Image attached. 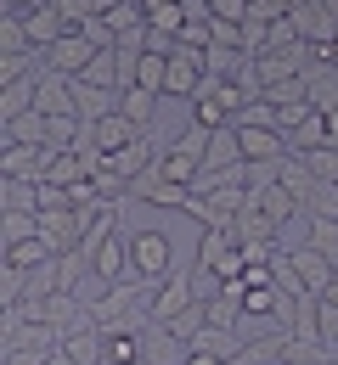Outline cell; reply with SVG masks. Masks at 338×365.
I'll return each mask as SVG.
<instances>
[{"instance_id":"1","label":"cell","mask_w":338,"mask_h":365,"mask_svg":"<svg viewBox=\"0 0 338 365\" xmlns=\"http://www.w3.org/2000/svg\"><path fill=\"white\" fill-rule=\"evenodd\" d=\"M130 275H141V281L175 275V242L164 230H130Z\"/></svg>"},{"instance_id":"2","label":"cell","mask_w":338,"mask_h":365,"mask_svg":"<svg viewBox=\"0 0 338 365\" xmlns=\"http://www.w3.org/2000/svg\"><path fill=\"white\" fill-rule=\"evenodd\" d=\"M96 51H101V46H91V40L79 34V29H68V34H62L56 46H46L40 56H46V73H62V79H79V73H85V68L96 62Z\"/></svg>"},{"instance_id":"3","label":"cell","mask_w":338,"mask_h":365,"mask_svg":"<svg viewBox=\"0 0 338 365\" xmlns=\"http://www.w3.org/2000/svg\"><path fill=\"white\" fill-rule=\"evenodd\" d=\"M187 354H192V343L181 331H169L164 320H146L141 326V360L146 365H187Z\"/></svg>"},{"instance_id":"4","label":"cell","mask_w":338,"mask_h":365,"mask_svg":"<svg viewBox=\"0 0 338 365\" xmlns=\"http://www.w3.org/2000/svg\"><path fill=\"white\" fill-rule=\"evenodd\" d=\"M197 304V287H192V270H175V275H164L158 281V292H152V320H169L181 315V309H192Z\"/></svg>"},{"instance_id":"5","label":"cell","mask_w":338,"mask_h":365,"mask_svg":"<svg viewBox=\"0 0 338 365\" xmlns=\"http://www.w3.org/2000/svg\"><path fill=\"white\" fill-rule=\"evenodd\" d=\"M237 140L248 163H282L288 158V135L277 124H237Z\"/></svg>"},{"instance_id":"6","label":"cell","mask_w":338,"mask_h":365,"mask_svg":"<svg viewBox=\"0 0 338 365\" xmlns=\"http://www.w3.org/2000/svg\"><path fill=\"white\" fill-rule=\"evenodd\" d=\"M85 135H91V146H96L101 158H113V152H124L130 140H141L146 130L136 124V118H124V113H107V118H96V124H85Z\"/></svg>"},{"instance_id":"7","label":"cell","mask_w":338,"mask_h":365,"mask_svg":"<svg viewBox=\"0 0 338 365\" xmlns=\"http://www.w3.org/2000/svg\"><path fill=\"white\" fill-rule=\"evenodd\" d=\"M288 259H293V270H299V281H304V292H310V298H322V292L338 281V264H333V259H322L310 242L288 247Z\"/></svg>"},{"instance_id":"8","label":"cell","mask_w":338,"mask_h":365,"mask_svg":"<svg viewBox=\"0 0 338 365\" xmlns=\"http://www.w3.org/2000/svg\"><path fill=\"white\" fill-rule=\"evenodd\" d=\"M40 236L51 242V253H79V242H85V214H79V208L40 214Z\"/></svg>"},{"instance_id":"9","label":"cell","mask_w":338,"mask_h":365,"mask_svg":"<svg viewBox=\"0 0 338 365\" xmlns=\"http://www.w3.org/2000/svg\"><path fill=\"white\" fill-rule=\"evenodd\" d=\"M91 270H96L107 287H119V281H136V275H130V230H113V236L101 242L96 259H91Z\"/></svg>"},{"instance_id":"10","label":"cell","mask_w":338,"mask_h":365,"mask_svg":"<svg viewBox=\"0 0 338 365\" xmlns=\"http://www.w3.org/2000/svg\"><path fill=\"white\" fill-rule=\"evenodd\" d=\"M40 169H46V146H29V140L0 146V180H40Z\"/></svg>"},{"instance_id":"11","label":"cell","mask_w":338,"mask_h":365,"mask_svg":"<svg viewBox=\"0 0 338 365\" xmlns=\"http://www.w3.org/2000/svg\"><path fill=\"white\" fill-rule=\"evenodd\" d=\"M277 185H282V191H288L293 202H299V208H310V197H316V175H310V163H304V158H299V152H288V158H282V163H277Z\"/></svg>"},{"instance_id":"12","label":"cell","mask_w":338,"mask_h":365,"mask_svg":"<svg viewBox=\"0 0 338 365\" xmlns=\"http://www.w3.org/2000/svg\"><path fill=\"white\" fill-rule=\"evenodd\" d=\"M34 113H79V96H74V79H62V73H40V96H34Z\"/></svg>"},{"instance_id":"13","label":"cell","mask_w":338,"mask_h":365,"mask_svg":"<svg viewBox=\"0 0 338 365\" xmlns=\"http://www.w3.org/2000/svg\"><path fill=\"white\" fill-rule=\"evenodd\" d=\"M40 73H46V68H40ZM40 73H23V79L0 85V124H11V118H23V113H34V96H40Z\"/></svg>"},{"instance_id":"14","label":"cell","mask_w":338,"mask_h":365,"mask_svg":"<svg viewBox=\"0 0 338 365\" xmlns=\"http://www.w3.org/2000/svg\"><path fill=\"white\" fill-rule=\"evenodd\" d=\"M74 96H79V118L96 124L107 113H119V96L124 91H107V85H91V79H74Z\"/></svg>"},{"instance_id":"15","label":"cell","mask_w":338,"mask_h":365,"mask_svg":"<svg viewBox=\"0 0 338 365\" xmlns=\"http://www.w3.org/2000/svg\"><path fill=\"white\" fill-rule=\"evenodd\" d=\"M23 29H29V40H34V46L46 51V46H56V40H62L74 23H68L56 6H40V11H29V17H23Z\"/></svg>"},{"instance_id":"16","label":"cell","mask_w":338,"mask_h":365,"mask_svg":"<svg viewBox=\"0 0 338 365\" xmlns=\"http://www.w3.org/2000/svg\"><path fill=\"white\" fill-rule=\"evenodd\" d=\"M248 158H242V140H237V124H226V130H214L209 135V158H203V169H242Z\"/></svg>"},{"instance_id":"17","label":"cell","mask_w":338,"mask_h":365,"mask_svg":"<svg viewBox=\"0 0 338 365\" xmlns=\"http://www.w3.org/2000/svg\"><path fill=\"white\" fill-rule=\"evenodd\" d=\"M152 169H158V175H164V180H175V185H192L197 175H203V163H197L192 152H181V146H175V140H169V146H164V152H158V163H152Z\"/></svg>"},{"instance_id":"18","label":"cell","mask_w":338,"mask_h":365,"mask_svg":"<svg viewBox=\"0 0 338 365\" xmlns=\"http://www.w3.org/2000/svg\"><path fill=\"white\" fill-rule=\"evenodd\" d=\"M29 236H40V214L0 208V253H6V247H17V242H29Z\"/></svg>"},{"instance_id":"19","label":"cell","mask_w":338,"mask_h":365,"mask_svg":"<svg viewBox=\"0 0 338 365\" xmlns=\"http://www.w3.org/2000/svg\"><path fill=\"white\" fill-rule=\"evenodd\" d=\"M327 140H333V130H327V113H310L299 130H288V152H299V158H304V152H316V146H327Z\"/></svg>"},{"instance_id":"20","label":"cell","mask_w":338,"mask_h":365,"mask_svg":"<svg viewBox=\"0 0 338 365\" xmlns=\"http://www.w3.org/2000/svg\"><path fill=\"white\" fill-rule=\"evenodd\" d=\"M158 101H164V96L158 91H146V85H124V96H119V113H124V118H136V124H152V113H158Z\"/></svg>"},{"instance_id":"21","label":"cell","mask_w":338,"mask_h":365,"mask_svg":"<svg viewBox=\"0 0 338 365\" xmlns=\"http://www.w3.org/2000/svg\"><path fill=\"white\" fill-rule=\"evenodd\" d=\"M0 56H17V62H23V56H40V46H34L29 29H23V17H6V11H0Z\"/></svg>"},{"instance_id":"22","label":"cell","mask_w":338,"mask_h":365,"mask_svg":"<svg viewBox=\"0 0 338 365\" xmlns=\"http://www.w3.org/2000/svg\"><path fill=\"white\" fill-rule=\"evenodd\" d=\"M192 124H203V130H226V124H232V113H226V101L214 96V85H203V91L192 96Z\"/></svg>"},{"instance_id":"23","label":"cell","mask_w":338,"mask_h":365,"mask_svg":"<svg viewBox=\"0 0 338 365\" xmlns=\"http://www.w3.org/2000/svg\"><path fill=\"white\" fill-rule=\"evenodd\" d=\"M51 259V242L46 236H29V242H17V247H6V264H17V270H46Z\"/></svg>"},{"instance_id":"24","label":"cell","mask_w":338,"mask_h":365,"mask_svg":"<svg viewBox=\"0 0 338 365\" xmlns=\"http://www.w3.org/2000/svg\"><path fill=\"white\" fill-rule=\"evenodd\" d=\"M304 242L338 264V220H322V214H304Z\"/></svg>"},{"instance_id":"25","label":"cell","mask_w":338,"mask_h":365,"mask_svg":"<svg viewBox=\"0 0 338 365\" xmlns=\"http://www.w3.org/2000/svg\"><path fill=\"white\" fill-rule=\"evenodd\" d=\"M0 208L40 214V180H0Z\"/></svg>"},{"instance_id":"26","label":"cell","mask_w":338,"mask_h":365,"mask_svg":"<svg viewBox=\"0 0 338 365\" xmlns=\"http://www.w3.org/2000/svg\"><path fill=\"white\" fill-rule=\"evenodd\" d=\"M141 360V331H107V365H136Z\"/></svg>"},{"instance_id":"27","label":"cell","mask_w":338,"mask_h":365,"mask_svg":"<svg viewBox=\"0 0 338 365\" xmlns=\"http://www.w3.org/2000/svg\"><path fill=\"white\" fill-rule=\"evenodd\" d=\"M304 163H310V175L322 185H338V146L327 140V146H316V152H304Z\"/></svg>"},{"instance_id":"28","label":"cell","mask_w":338,"mask_h":365,"mask_svg":"<svg viewBox=\"0 0 338 365\" xmlns=\"http://www.w3.org/2000/svg\"><path fill=\"white\" fill-rule=\"evenodd\" d=\"M304 214H322V220H338V185H316V197H310V208Z\"/></svg>"},{"instance_id":"29","label":"cell","mask_w":338,"mask_h":365,"mask_svg":"<svg viewBox=\"0 0 338 365\" xmlns=\"http://www.w3.org/2000/svg\"><path fill=\"white\" fill-rule=\"evenodd\" d=\"M214 17H226V23H248V17H254V0H214Z\"/></svg>"},{"instance_id":"30","label":"cell","mask_w":338,"mask_h":365,"mask_svg":"<svg viewBox=\"0 0 338 365\" xmlns=\"http://www.w3.org/2000/svg\"><path fill=\"white\" fill-rule=\"evenodd\" d=\"M40 6H46V0H0L6 17H29V11H40Z\"/></svg>"},{"instance_id":"31","label":"cell","mask_w":338,"mask_h":365,"mask_svg":"<svg viewBox=\"0 0 338 365\" xmlns=\"http://www.w3.org/2000/svg\"><path fill=\"white\" fill-rule=\"evenodd\" d=\"M187 365H232V360H220V354H197V349H192V354H187Z\"/></svg>"},{"instance_id":"32","label":"cell","mask_w":338,"mask_h":365,"mask_svg":"<svg viewBox=\"0 0 338 365\" xmlns=\"http://www.w3.org/2000/svg\"><path fill=\"white\" fill-rule=\"evenodd\" d=\"M136 365H146V360H136Z\"/></svg>"},{"instance_id":"33","label":"cell","mask_w":338,"mask_h":365,"mask_svg":"<svg viewBox=\"0 0 338 365\" xmlns=\"http://www.w3.org/2000/svg\"><path fill=\"white\" fill-rule=\"evenodd\" d=\"M277 365H282V360H277Z\"/></svg>"}]
</instances>
